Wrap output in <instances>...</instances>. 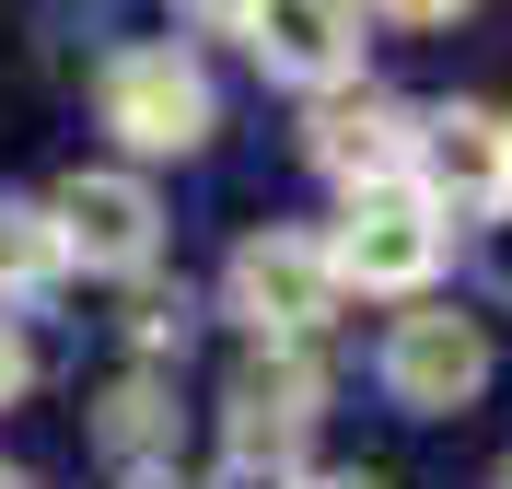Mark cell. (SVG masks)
<instances>
[{
	"label": "cell",
	"instance_id": "6da1fadb",
	"mask_svg": "<svg viewBox=\"0 0 512 489\" xmlns=\"http://www.w3.org/2000/svg\"><path fill=\"white\" fill-rule=\"evenodd\" d=\"M315 420H326V361L315 350H245V373L222 385V489H291Z\"/></svg>",
	"mask_w": 512,
	"mask_h": 489
},
{
	"label": "cell",
	"instance_id": "7a4b0ae2",
	"mask_svg": "<svg viewBox=\"0 0 512 489\" xmlns=\"http://www.w3.org/2000/svg\"><path fill=\"white\" fill-rule=\"evenodd\" d=\"M94 105H105V129L128 140L140 163H187L198 140L222 129V94H210V59H198L187 35H152V47H117L105 59V82H94Z\"/></svg>",
	"mask_w": 512,
	"mask_h": 489
},
{
	"label": "cell",
	"instance_id": "3957f363",
	"mask_svg": "<svg viewBox=\"0 0 512 489\" xmlns=\"http://www.w3.org/2000/svg\"><path fill=\"white\" fill-rule=\"evenodd\" d=\"M338 268H326V245L315 233H291V222H268V233H245L233 245V268H222V315L245 326L256 350H315L326 326H338Z\"/></svg>",
	"mask_w": 512,
	"mask_h": 489
},
{
	"label": "cell",
	"instance_id": "277c9868",
	"mask_svg": "<svg viewBox=\"0 0 512 489\" xmlns=\"http://www.w3.org/2000/svg\"><path fill=\"white\" fill-rule=\"evenodd\" d=\"M315 245H326V268H338V292L419 303L454 233H443V210H431L408 175H384V187H350V198H338V233H315Z\"/></svg>",
	"mask_w": 512,
	"mask_h": 489
},
{
	"label": "cell",
	"instance_id": "5b68a950",
	"mask_svg": "<svg viewBox=\"0 0 512 489\" xmlns=\"http://www.w3.org/2000/svg\"><path fill=\"white\" fill-rule=\"evenodd\" d=\"M47 222H59V257L94 268V280H140L163 257V198L140 163H82L47 187Z\"/></svg>",
	"mask_w": 512,
	"mask_h": 489
},
{
	"label": "cell",
	"instance_id": "8992f818",
	"mask_svg": "<svg viewBox=\"0 0 512 489\" xmlns=\"http://www.w3.org/2000/svg\"><path fill=\"white\" fill-rule=\"evenodd\" d=\"M408 187L443 210V222H489L512 198V117L501 105H431L408 140Z\"/></svg>",
	"mask_w": 512,
	"mask_h": 489
},
{
	"label": "cell",
	"instance_id": "52a82bcc",
	"mask_svg": "<svg viewBox=\"0 0 512 489\" xmlns=\"http://www.w3.org/2000/svg\"><path fill=\"white\" fill-rule=\"evenodd\" d=\"M384 396H396V408H419V420L478 408V396H489V326L419 292L408 315L384 326Z\"/></svg>",
	"mask_w": 512,
	"mask_h": 489
},
{
	"label": "cell",
	"instance_id": "ba28073f",
	"mask_svg": "<svg viewBox=\"0 0 512 489\" xmlns=\"http://www.w3.org/2000/svg\"><path fill=\"white\" fill-rule=\"evenodd\" d=\"M233 35H245L256 70L291 82V94H338L361 70V0H245Z\"/></svg>",
	"mask_w": 512,
	"mask_h": 489
},
{
	"label": "cell",
	"instance_id": "9c48e42d",
	"mask_svg": "<svg viewBox=\"0 0 512 489\" xmlns=\"http://www.w3.org/2000/svg\"><path fill=\"white\" fill-rule=\"evenodd\" d=\"M408 140H419V105L373 94V82H338V94H315V129H303V152H315V175L338 198L350 187H384V175H408Z\"/></svg>",
	"mask_w": 512,
	"mask_h": 489
},
{
	"label": "cell",
	"instance_id": "30bf717a",
	"mask_svg": "<svg viewBox=\"0 0 512 489\" xmlns=\"http://www.w3.org/2000/svg\"><path fill=\"white\" fill-rule=\"evenodd\" d=\"M105 455H117L128 466V478H152V466H175V396H163L152 385V373H128V385L117 396H105Z\"/></svg>",
	"mask_w": 512,
	"mask_h": 489
},
{
	"label": "cell",
	"instance_id": "8fae6325",
	"mask_svg": "<svg viewBox=\"0 0 512 489\" xmlns=\"http://www.w3.org/2000/svg\"><path fill=\"white\" fill-rule=\"evenodd\" d=\"M59 222H47V198H12L0 187V303H35L47 280H59Z\"/></svg>",
	"mask_w": 512,
	"mask_h": 489
},
{
	"label": "cell",
	"instance_id": "7c38bea8",
	"mask_svg": "<svg viewBox=\"0 0 512 489\" xmlns=\"http://www.w3.org/2000/svg\"><path fill=\"white\" fill-rule=\"evenodd\" d=\"M117 326H128V350H140V361H175V350H187V326H198V292H187V280H152V268H140Z\"/></svg>",
	"mask_w": 512,
	"mask_h": 489
},
{
	"label": "cell",
	"instance_id": "4fadbf2b",
	"mask_svg": "<svg viewBox=\"0 0 512 489\" xmlns=\"http://www.w3.org/2000/svg\"><path fill=\"white\" fill-rule=\"evenodd\" d=\"M478 280L512 303V210H489V222H478Z\"/></svg>",
	"mask_w": 512,
	"mask_h": 489
},
{
	"label": "cell",
	"instance_id": "5bb4252c",
	"mask_svg": "<svg viewBox=\"0 0 512 489\" xmlns=\"http://www.w3.org/2000/svg\"><path fill=\"white\" fill-rule=\"evenodd\" d=\"M35 385V350H24V338H12V315H0V408H12V396H24Z\"/></svg>",
	"mask_w": 512,
	"mask_h": 489
},
{
	"label": "cell",
	"instance_id": "9a60e30c",
	"mask_svg": "<svg viewBox=\"0 0 512 489\" xmlns=\"http://www.w3.org/2000/svg\"><path fill=\"white\" fill-rule=\"evenodd\" d=\"M361 12H384V24H454L466 0H361Z\"/></svg>",
	"mask_w": 512,
	"mask_h": 489
},
{
	"label": "cell",
	"instance_id": "2e32d148",
	"mask_svg": "<svg viewBox=\"0 0 512 489\" xmlns=\"http://www.w3.org/2000/svg\"><path fill=\"white\" fill-rule=\"evenodd\" d=\"M175 12H187L198 35H233V24H245V0H175Z\"/></svg>",
	"mask_w": 512,
	"mask_h": 489
},
{
	"label": "cell",
	"instance_id": "e0dca14e",
	"mask_svg": "<svg viewBox=\"0 0 512 489\" xmlns=\"http://www.w3.org/2000/svg\"><path fill=\"white\" fill-rule=\"evenodd\" d=\"M291 489H384V478H361V466H326V478H291Z\"/></svg>",
	"mask_w": 512,
	"mask_h": 489
},
{
	"label": "cell",
	"instance_id": "ac0fdd59",
	"mask_svg": "<svg viewBox=\"0 0 512 489\" xmlns=\"http://www.w3.org/2000/svg\"><path fill=\"white\" fill-rule=\"evenodd\" d=\"M489 489H512V455H501V478H489Z\"/></svg>",
	"mask_w": 512,
	"mask_h": 489
},
{
	"label": "cell",
	"instance_id": "d6986e66",
	"mask_svg": "<svg viewBox=\"0 0 512 489\" xmlns=\"http://www.w3.org/2000/svg\"><path fill=\"white\" fill-rule=\"evenodd\" d=\"M0 489H24V478H12V466H0Z\"/></svg>",
	"mask_w": 512,
	"mask_h": 489
},
{
	"label": "cell",
	"instance_id": "ffe728a7",
	"mask_svg": "<svg viewBox=\"0 0 512 489\" xmlns=\"http://www.w3.org/2000/svg\"><path fill=\"white\" fill-rule=\"evenodd\" d=\"M501 210H512V198H501Z\"/></svg>",
	"mask_w": 512,
	"mask_h": 489
}]
</instances>
